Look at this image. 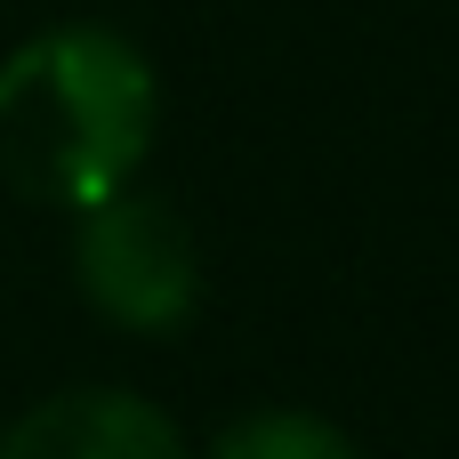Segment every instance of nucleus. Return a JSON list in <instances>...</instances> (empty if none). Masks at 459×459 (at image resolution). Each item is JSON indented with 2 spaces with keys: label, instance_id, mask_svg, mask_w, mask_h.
Instances as JSON below:
<instances>
[{
  "label": "nucleus",
  "instance_id": "obj_1",
  "mask_svg": "<svg viewBox=\"0 0 459 459\" xmlns=\"http://www.w3.org/2000/svg\"><path fill=\"white\" fill-rule=\"evenodd\" d=\"M153 145V65L105 24H56L0 65V169L8 186L97 210Z\"/></svg>",
  "mask_w": 459,
  "mask_h": 459
},
{
  "label": "nucleus",
  "instance_id": "obj_3",
  "mask_svg": "<svg viewBox=\"0 0 459 459\" xmlns=\"http://www.w3.org/2000/svg\"><path fill=\"white\" fill-rule=\"evenodd\" d=\"M0 459H186V444L145 395L65 387L0 436Z\"/></svg>",
  "mask_w": 459,
  "mask_h": 459
},
{
  "label": "nucleus",
  "instance_id": "obj_4",
  "mask_svg": "<svg viewBox=\"0 0 459 459\" xmlns=\"http://www.w3.org/2000/svg\"><path fill=\"white\" fill-rule=\"evenodd\" d=\"M218 459H363L315 411H250L218 436Z\"/></svg>",
  "mask_w": 459,
  "mask_h": 459
},
{
  "label": "nucleus",
  "instance_id": "obj_2",
  "mask_svg": "<svg viewBox=\"0 0 459 459\" xmlns=\"http://www.w3.org/2000/svg\"><path fill=\"white\" fill-rule=\"evenodd\" d=\"M73 274H81L89 307L113 315L121 331H178L202 299V258H194L186 218L161 194H137V186L81 210Z\"/></svg>",
  "mask_w": 459,
  "mask_h": 459
}]
</instances>
